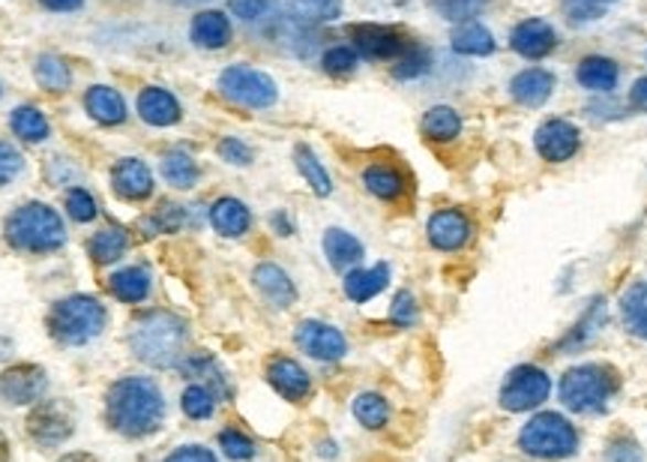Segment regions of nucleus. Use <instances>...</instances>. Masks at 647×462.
<instances>
[{
	"instance_id": "obj_1",
	"label": "nucleus",
	"mask_w": 647,
	"mask_h": 462,
	"mask_svg": "<svg viewBox=\"0 0 647 462\" xmlns=\"http://www.w3.org/2000/svg\"><path fill=\"white\" fill-rule=\"evenodd\" d=\"M165 399L150 378H120L108 390V420L123 436L141 439L160 430Z\"/></svg>"
},
{
	"instance_id": "obj_2",
	"label": "nucleus",
	"mask_w": 647,
	"mask_h": 462,
	"mask_svg": "<svg viewBox=\"0 0 647 462\" xmlns=\"http://www.w3.org/2000/svg\"><path fill=\"white\" fill-rule=\"evenodd\" d=\"M129 343L139 361L165 369L181 361L183 345H186V324L171 312H148L136 322Z\"/></svg>"
},
{
	"instance_id": "obj_3",
	"label": "nucleus",
	"mask_w": 647,
	"mask_h": 462,
	"mask_svg": "<svg viewBox=\"0 0 647 462\" xmlns=\"http://www.w3.org/2000/svg\"><path fill=\"white\" fill-rule=\"evenodd\" d=\"M7 240L24 253H52L66 244L64 219L48 205L31 202L7 219Z\"/></svg>"
},
{
	"instance_id": "obj_4",
	"label": "nucleus",
	"mask_w": 647,
	"mask_h": 462,
	"mask_svg": "<svg viewBox=\"0 0 647 462\" xmlns=\"http://www.w3.org/2000/svg\"><path fill=\"white\" fill-rule=\"evenodd\" d=\"M617 376L608 366L584 364L561 378V402L575 415H600L615 397Z\"/></svg>"
},
{
	"instance_id": "obj_5",
	"label": "nucleus",
	"mask_w": 647,
	"mask_h": 462,
	"mask_svg": "<svg viewBox=\"0 0 647 462\" xmlns=\"http://www.w3.org/2000/svg\"><path fill=\"white\" fill-rule=\"evenodd\" d=\"M48 327H52L54 340H61L66 345H82L103 334V327H106V307L96 301V298L75 294V298L54 303L52 315H48Z\"/></svg>"
},
{
	"instance_id": "obj_6",
	"label": "nucleus",
	"mask_w": 647,
	"mask_h": 462,
	"mask_svg": "<svg viewBox=\"0 0 647 462\" xmlns=\"http://www.w3.org/2000/svg\"><path fill=\"white\" fill-rule=\"evenodd\" d=\"M519 448L540 460H567L579 451V432L563 415L546 411L521 427Z\"/></svg>"
},
{
	"instance_id": "obj_7",
	"label": "nucleus",
	"mask_w": 647,
	"mask_h": 462,
	"mask_svg": "<svg viewBox=\"0 0 647 462\" xmlns=\"http://www.w3.org/2000/svg\"><path fill=\"white\" fill-rule=\"evenodd\" d=\"M219 90L223 97L246 108H267L277 103V82L252 66H228L219 76Z\"/></svg>"
},
{
	"instance_id": "obj_8",
	"label": "nucleus",
	"mask_w": 647,
	"mask_h": 462,
	"mask_svg": "<svg viewBox=\"0 0 647 462\" xmlns=\"http://www.w3.org/2000/svg\"><path fill=\"white\" fill-rule=\"evenodd\" d=\"M552 394V378L540 366H516L500 387V406L507 411H531Z\"/></svg>"
},
{
	"instance_id": "obj_9",
	"label": "nucleus",
	"mask_w": 647,
	"mask_h": 462,
	"mask_svg": "<svg viewBox=\"0 0 647 462\" xmlns=\"http://www.w3.org/2000/svg\"><path fill=\"white\" fill-rule=\"evenodd\" d=\"M28 432L36 444L43 448H54L73 436V415L64 402H43L31 411L28 418Z\"/></svg>"
},
{
	"instance_id": "obj_10",
	"label": "nucleus",
	"mask_w": 647,
	"mask_h": 462,
	"mask_svg": "<svg viewBox=\"0 0 647 462\" xmlns=\"http://www.w3.org/2000/svg\"><path fill=\"white\" fill-rule=\"evenodd\" d=\"M45 387H48V378H45L43 366L19 364L10 366L0 376V394L10 399V402H15V406H28V402L43 399Z\"/></svg>"
},
{
	"instance_id": "obj_11",
	"label": "nucleus",
	"mask_w": 647,
	"mask_h": 462,
	"mask_svg": "<svg viewBox=\"0 0 647 462\" xmlns=\"http://www.w3.org/2000/svg\"><path fill=\"white\" fill-rule=\"evenodd\" d=\"M351 36H354L357 52L371 61H393L408 52L402 36L390 28H381V24H357V28H351Z\"/></svg>"
},
{
	"instance_id": "obj_12",
	"label": "nucleus",
	"mask_w": 647,
	"mask_h": 462,
	"mask_svg": "<svg viewBox=\"0 0 647 462\" xmlns=\"http://www.w3.org/2000/svg\"><path fill=\"white\" fill-rule=\"evenodd\" d=\"M537 151H540L542 160L549 162H567L573 160V153L579 151V129L567 120H546L540 129H537Z\"/></svg>"
},
{
	"instance_id": "obj_13",
	"label": "nucleus",
	"mask_w": 647,
	"mask_h": 462,
	"mask_svg": "<svg viewBox=\"0 0 647 462\" xmlns=\"http://www.w3.org/2000/svg\"><path fill=\"white\" fill-rule=\"evenodd\" d=\"M298 343L315 361H339L348 352L345 336L324 322H303L298 327Z\"/></svg>"
},
{
	"instance_id": "obj_14",
	"label": "nucleus",
	"mask_w": 647,
	"mask_h": 462,
	"mask_svg": "<svg viewBox=\"0 0 647 462\" xmlns=\"http://www.w3.org/2000/svg\"><path fill=\"white\" fill-rule=\"evenodd\" d=\"M513 49L521 54V57H528V61H540L546 54H552V49L558 45V33L549 22H542V19H528V22H521L516 31H513Z\"/></svg>"
},
{
	"instance_id": "obj_15",
	"label": "nucleus",
	"mask_w": 647,
	"mask_h": 462,
	"mask_svg": "<svg viewBox=\"0 0 647 462\" xmlns=\"http://www.w3.org/2000/svg\"><path fill=\"white\" fill-rule=\"evenodd\" d=\"M471 237V223L462 211H438L432 219H429V240L432 247L444 249V253H453V249H462Z\"/></svg>"
},
{
	"instance_id": "obj_16",
	"label": "nucleus",
	"mask_w": 647,
	"mask_h": 462,
	"mask_svg": "<svg viewBox=\"0 0 647 462\" xmlns=\"http://www.w3.org/2000/svg\"><path fill=\"white\" fill-rule=\"evenodd\" d=\"M111 181H115V193L127 202H144L153 193V174L144 162L132 160V157L117 162Z\"/></svg>"
},
{
	"instance_id": "obj_17",
	"label": "nucleus",
	"mask_w": 647,
	"mask_h": 462,
	"mask_svg": "<svg viewBox=\"0 0 647 462\" xmlns=\"http://www.w3.org/2000/svg\"><path fill=\"white\" fill-rule=\"evenodd\" d=\"M267 378H270V385L277 387L279 394L285 399H303L309 394V382L306 369L298 364V361H291V357H273L270 366H267Z\"/></svg>"
},
{
	"instance_id": "obj_18",
	"label": "nucleus",
	"mask_w": 647,
	"mask_h": 462,
	"mask_svg": "<svg viewBox=\"0 0 647 462\" xmlns=\"http://www.w3.org/2000/svg\"><path fill=\"white\" fill-rule=\"evenodd\" d=\"M552 90H554V76L549 73V69H537V66L519 73V76L513 78V85H509L513 99L528 108L542 106L546 99L552 97Z\"/></svg>"
},
{
	"instance_id": "obj_19",
	"label": "nucleus",
	"mask_w": 647,
	"mask_h": 462,
	"mask_svg": "<svg viewBox=\"0 0 647 462\" xmlns=\"http://www.w3.org/2000/svg\"><path fill=\"white\" fill-rule=\"evenodd\" d=\"M255 286L265 294V301L279 307V310H285V307H291V303L298 301L294 282L288 280L285 270L277 268V265H258V268H255Z\"/></svg>"
},
{
	"instance_id": "obj_20",
	"label": "nucleus",
	"mask_w": 647,
	"mask_h": 462,
	"mask_svg": "<svg viewBox=\"0 0 647 462\" xmlns=\"http://www.w3.org/2000/svg\"><path fill=\"white\" fill-rule=\"evenodd\" d=\"M139 115L150 127H171L181 120V103L162 87H144L139 97Z\"/></svg>"
},
{
	"instance_id": "obj_21",
	"label": "nucleus",
	"mask_w": 647,
	"mask_h": 462,
	"mask_svg": "<svg viewBox=\"0 0 647 462\" xmlns=\"http://www.w3.org/2000/svg\"><path fill=\"white\" fill-rule=\"evenodd\" d=\"M85 106L90 111V118L106 123V127H115V123H123L127 120V106H123V97L117 94L115 87L96 85L87 90Z\"/></svg>"
},
{
	"instance_id": "obj_22",
	"label": "nucleus",
	"mask_w": 647,
	"mask_h": 462,
	"mask_svg": "<svg viewBox=\"0 0 647 462\" xmlns=\"http://www.w3.org/2000/svg\"><path fill=\"white\" fill-rule=\"evenodd\" d=\"M192 43L202 45V49H223L231 40V22L225 19L223 12L207 10L195 15L192 22Z\"/></svg>"
},
{
	"instance_id": "obj_23",
	"label": "nucleus",
	"mask_w": 647,
	"mask_h": 462,
	"mask_svg": "<svg viewBox=\"0 0 647 462\" xmlns=\"http://www.w3.org/2000/svg\"><path fill=\"white\" fill-rule=\"evenodd\" d=\"M390 282V268L387 265H375L369 270H351L345 277V294H348L354 303L371 301L375 294H381Z\"/></svg>"
},
{
	"instance_id": "obj_24",
	"label": "nucleus",
	"mask_w": 647,
	"mask_h": 462,
	"mask_svg": "<svg viewBox=\"0 0 647 462\" xmlns=\"http://www.w3.org/2000/svg\"><path fill=\"white\" fill-rule=\"evenodd\" d=\"M211 223L219 235L240 237L246 235L252 216H249V207H246L244 202H237V198H219V202L211 207Z\"/></svg>"
},
{
	"instance_id": "obj_25",
	"label": "nucleus",
	"mask_w": 647,
	"mask_h": 462,
	"mask_svg": "<svg viewBox=\"0 0 647 462\" xmlns=\"http://www.w3.org/2000/svg\"><path fill=\"white\" fill-rule=\"evenodd\" d=\"M324 253H327V261L333 268L345 270L360 261L363 244L348 232H342V228H330L327 235H324Z\"/></svg>"
},
{
	"instance_id": "obj_26",
	"label": "nucleus",
	"mask_w": 647,
	"mask_h": 462,
	"mask_svg": "<svg viewBox=\"0 0 647 462\" xmlns=\"http://www.w3.org/2000/svg\"><path fill=\"white\" fill-rule=\"evenodd\" d=\"M621 315L629 334L647 340V282H636L621 298Z\"/></svg>"
},
{
	"instance_id": "obj_27",
	"label": "nucleus",
	"mask_w": 647,
	"mask_h": 462,
	"mask_svg": "<svg viewBox=\"0 0 647 462\" xmlns=\"http://www.w3.org/2000/svg\"><path fill=\"white\" fill-rule=\"evenodd\" d=\"M579 85L587 87V90H596V94H605L617 85V64L608 61V57H584L579 64Z\"/></svg>"
},
{
	"instance_id": "obj_28",
	"label": "nucleus",
	"mask_w": 647,
	"mask_h": 462,
	"mask_svg": "<svg viewBox=\"0 0 647 462\" xmlns=\"http://www.w3.org/2000/svg\"><path fill=\"white\" fill-rule=\"evenodd\" d=\"M231 10L240 22L258 24V28L285 22V10L279 0H231Z\"/></svg>"
},
{
	"instance_id": "obj_29",
	"label": "nucleus",
	"mask_w": 647,
	"mask_h": 462,
	"mask_svg": "<svg viewBox=\"0 0 647 462\" xmlns=\"http://www.w3.org/2000/svg\"><path fill=\"white\" fill-rule=\"evenodd\" d=\"M363 183L371 195H378L381 202H396L405 193V178L396 172L393 165H369L363 172Z\"/></svg>"
},
{
	"instance_id": "obj_30",
	"label": "nucleus",
	"mask_w": 647,
	"mask_h": 462,
	"mask_svg": "<svg viewBox=\"0 0 647 462\" xmlns=\"http://www.w3.org/2000/svg\"><path fill=\"white\" fill-rule=\"evenodd\" d=\"M111 291L117 301L139 303L150 294V273L144 268H123L111 277Z\"/></svg>"
},
{
	"instance_id": "obj_31",
	"label": "nucleus",
	"mask_w": 647,
	"mask_h": 462,
	"mask_svg": "<svg viewBox=\"0 0 647 462\" xmlns=\"http://www.w3.org/2000/svg\"><path fill=\"white\" fill-rule=\"evenodd\" d=\"M12 132L19 136L22 141H45L48 139V120H45V115L40 111V108L33 106H22L12 111Z\"/></svg>"
},
{
	"instance_id": "obj_32",
	"label": "nucleus",
	"mask_w": 647,
	"mask_h": 462,
	"mask_svg": "<svg viewBox=\"0 0 647 462\" xmlns=\"http://www.w3.org/2000/svg\"><path fill=\"white\" fill-rule=\"evenodd\" d=\"M459 129H462V118L450 106H435L425 111L423 132L432 141H450L456 139Z\"/></svg>"
},
{
	"instance_id": "obj_33",
	"label": "nucleus",
	"mask_w": 647,
	"mask_h": 462,
	"mask_svg": "<svg viewBox=\"0 0 647 462\" xmlns=\"http://www.w3.org/2000/svg\"><path fill=\"white\" fill-rule=\"evenodd\" d=\"M33 73H36V82L45 87V90H52V94H61L69 87L73 82V73H69V66L66 61H61L57 54H43L36 66H33Z\"/></svg>"
},
{
	"instance_id": "obj_34",
	"label": "nucleus",
	"mask_w": 647,
	"mask_h": 462,
	"mask_svg": "<svg viewBox=\"0 0 647 462\" xmlns=\"http://www.w3.org/2000/svg\"><path fill=\"white\" fill-rule=\"evenodd\" d=\"M162 178H165L171 186H177V190H190V186H195V181H198V165H195V160H192L190 153L174 151L162 160Z\"/></svg>"
},
{
	"instance_id": "obj_35",
	"label": "nucleus",
	"mask_w": 647,
	"mask_h": 462,
	"mask_svg": "<svg viewBox=\"0 0 647 462\" xmlns=\"http://www.w3.org/2000/svg\"><path fill=\"white\" fill-rule=\"evenodd\" d=\"M453 49L459 54H471V57H483V54L495 52V40L483 24H465L453 33Z\"/></svg>"
},
{
	"instance_id": "obj_36",
	"label": "nucleus",
	"mask_w": 647,
	"mask_h": 462,
	"mask_svg": "<svg viewBox=\"0 0 647 462\" xmlns=\"http://www.w3.org/2000/svg\"><path fill=\"white\" fill-rule=\"evenodd\" d=\"M129 237L127 232H120V228H103V232H96L94 240H90V256L99 265H108V261H117V258L127 253Z\"/></svg>"
},
{
	"instance_id": "obj_37",
	"label": "nucleus",
	"mask_w": 647,
	"mask_h": 462,
	"mask_svg": "<svg viewBox=\"0 0 647 462\" xmlns=\"http://www.w3.org/2000/svg\"><path fill=\"white\" fill-rule=\"evenodd\" d=\"M294 157H298L300 174L306 178V183H309V186H312V190H315V193H319V195H330V193H333V183H330L327 169L321 165L319 157H315V153L309 151L306 144H300L298 153H294Z\"/></svg>"
},
{
	"instance_id": "obj_38",
	"label": "nucleus",
	"mask_w": 647,
	"mask_h": 462,
	"mask_svg": "<svg viewBox=\"0 0 647 462\" xmlns=\"http://www.w3.org/2000/svg\"><path fill=\"white\" fill-rule=\"evenodd\" d=\"M354 415L366 430H381L390 418V409H387V399L378 397V394H360L354 399Z\"/></svg>"
},
{
	"instance_id": "obj_39",
	"label": "nucleus",
	"mask_w": 647,
	"mask_h": 462,
	"mask_svg": "<svg viewBox=\"0 0 647 462\" xmlns=\"http://www.w3.org/2000/svg\"><path fill=\"white\" fill-rule=\"evenodd\" d=\"M603 324H605V301H594L591 303V310L584 312L582 322L575 324L573 334L563 340V348H567V352H573L575 345H584L587 340H594Z\"/></svg>"
},
{
	"instance_id": "obj_40",
	"label": "nucleus",
	"mask_w": 647,
	"mask_h": 462,
	"mask_svg": "<svg viewBox=\"0 0 647 462\" xmlns=\"http://www.w3.org/2000/svg\"><path fill=\"white\" fill-rule=\"evenodd\" d=\"M291 7L303 22H333L342 12L339 0H291Z\"/></svg>"
},
{
	"instance_id": "obj_41",
	"label": "nucleus",
	"mask_w": 647,
	"mask_h": 462,
	"mask_svg": "<svg viewBox=\"0 0 647 462\" xmlns=\"http://www.w3.org/2000/svg\"><path fill=\"white\" fill-rule=\"evenodd\" d=\"M183 411L190 415L192 420H204L213 415V406H216V399H213V390L204 385H192L183 390L181 399Z\"/></svg>"
},
{
	"instance_id": "obj_42",
	"label": "nucleus",
	"mask_w": 647,
	"mask_h": 462,
	"mask_svg": "<svg viewBox=\"0 0 647 462\" xmlns=\"http://www.w3.org/2000/svg\"><path fill=\"white\" fill-rule=\"evenodd\" d=\"M486 3L488 0H429V7L438 15L450 19V22H467V19H474Z\"/></svg>"
},
{
	"instance_id": "obj_43",
	"label": "nucleus",
	"mask_w": 647,
	"mask_h": 462,
	"mask_svg": "<svg viewBox=\"0 0 647 462\" xmlns=\"http://www.w3.org/2000/svg\"><path fill=\"white\" fill-rule=\"evenodd\" d=\"M608 3H615V0H563V10L573 22H594L603 15Z\"/></svg>"
},
{
	"instance_id": "obj_44",
	"label": "nucleus",
	"mask_w": 647,
	"mask_h": 462,
	"mask_svg": "<svg viewBox=\"0 0 647 462\" xmlns=\"http://www.w3.org/2000/svg\"><path fill=\"white\" fill-rule=\"evenodd\" d=\"M354 66H357V52L348 45H336L324 54V69L330 76H348Z\"/></svg>"
},
{
	"instance_id": "obj_45",
	"label": "nucleus",
	"mask_w": 647,
	"mask_h": 462,
	"mask_svg": "<svg viewBox=\"0 0 647 462\" xmlns=\"http://www.w3.org/2000/svg\"><path fill=\"white\" fill-rule=\"evenodd\" d=\"M219 444H223L225 456H231V460H252L255 456V444L249 439H246L244 432L237 430H225L223 436H219Z\"/></svg>"
},
{
	"instance_id": "obj_46",
	"label": "nucleus",
	"mask_w": 647,
	"mask_h": 462,
	"mask_svg": "<svg viewBox=\"0 0 647 462\" xmlns=\"http://www.w3.org/2000/svg\"><path fill=\"white\" fill-rule=\"evenodd\" d=\"M66 211H69L75 223H90L96 216V202L85 190H69V195H66Z\"/></svg>"
},
{
	"instance_id": "obj_47",
	"label": "nucleus",
	"mask_w": 647,
	"mask_h": 462,
	"mask_svg": "<svg viewBox=\"0 0 647 462\" xmlns=\"http://www.w3.org/2000/svg\"><path fill=\"white\" fill-rule=\"evenodd\" d=\"M429 69V54L423 52V49H408V52L402 54V61H399V66H396V78H417L420 73H425Z\"/></svg>"
},
{
	"instance_id": "obj_48",
	"label": "nucleus",
	"mask_w": 647,
	"mask_h": 462,
	"mask_svg": "<svg viewBox=\"0 0 647 462\" xmlns=\"http://www.w3.org/2000/svg\"><path fill=\"white\" fill-rule=\"evenodd\" d=\"M605 462H645V451L638 448V441L617 439L608 444Z\"/></svg>"
},
{
	"instance_id": "obj_49",
	"label": "nucleus",
	"mask_w": 647,
	"mask_h": 462,
	"mask_svg": "<svg viewBox=\"0 0 647 462\" xmlns=\"http://www.w3.org/2000/svg\"><path fill=\"white\" fill-rule=\"evenodd\" d=\"M22 153L15 151L12 144H7V141H0V186H7L15 174L22 172Z\"/></svg>"
},
{
	"instance_id": "obj_50",
	"label": "nucleus",
	"mask_w": 647,
	"mask_h": 462,
	"mask_svg": "<svg viewBox=\"0 0 647 462\" xmlns=\"http://www.w3.org/2000/svg\"><path fill=\"white\" fill-rule=\"evenodd\" d=\"M390 319H393L399 327H411V324L417 322V303L414 298H411V291H399V294H396Z\"/></svg>"
},
{
	"instance_id": "obj_51",
	"label": "nucleus",
	"mask_w": 647,
	"mask_h": 462,
	"mask_svg": "<svg viewBox=\"0 0 647 462\" xmlns=\"http://www.w3.org/2000/svg\"><path fill=\"white\" fill-rule=\"evenodd\" d=\"M219 157L231 165H249L252 162V151L246 148L240 139H225L219 141Z\"/></svg>"
},
{
	"instance_id": "obj_52",
	"label": "nucleus",
	"mask_w": 647,
	"mask_h": 462,
	"mask_svg": "<svg viewBox=\"0 0 647 462\" xmlns=\"http://www.w3.org/2000/svg\"><path fill=\"white\" fill-rule=\"evenodd\" d=\"M165 462H216V456H213L207 448H181V451H174Z\"/></svg>"
},
{
	"instance_id": "obj_53",
	"label": "nucleus",
	"mask_w": 647,
	"mask_h": 462,
	"mask_svg": "<svg viewBox=\"0 0 647 462\" xmlns=\"http://www.w3.org/2000/svg\"><path fill=\"white\" fill-rule=\"evenodd\" d=\"M40 3H43L45 10H52V12H73L78 10L85 0H40Z\"/></svg>"
},
{
	"instance_id": "obj_54",
	"label": "nucleus",
	"mask_w": 647,
	"mask_h": 462,
	"mask_svg": "<svg viewBox=\"0 0 647 462\" xmlns=\"http://www.w3.org/2000/svg\"><path fill=\"white\" fill-rule=\"evenodd\" d=\"M629 99H633V106L647 108V78H638L636 87H633V94H629Z\"/></svg>"
},
{
	"instance_id": "obj_55",
	"label": "nucleus",
	"mask_w": 647,
	"mask_h": 462,
	"mask_svg": "<svg viewBox=\"0 0 647 462\" xmlns=\"http://www.w3.org/2000/svg\"><path fill=\"white\" fill-rule=\"evenodd\" d=\"M61 462H96V460L90 456V453H66Z\"/></svg>"
},
{
	"instance_id": "obj_56",
	"label": "nucleus",
	"mask_w": 647,
	"mask_h": 462,
	"mask_svg": "<svg viewBox=\"0 0 647 462\" xmlns=\"http://www.w3.org/2000/svg\"><path fill=\"white\" fill-rule=\"evenodd\" d=\"M10 460V441H7V436L0 432V462Z\"/></svg>"
},
{
	"instance_id": "obj_57",
	"label": "nucleus",
	"mask_w": 647,
	"mask_h": 462,
	"mask_svg": "<svg viewBox=\"0 0 647 462\" xmlns=\"http://www.w3.org/2000/svg\"><path fill=\"white\" fill-rule=\"evenodd\" d=\"M174 3H202V0H174Z\"/></svg>"
}]
</instances>
